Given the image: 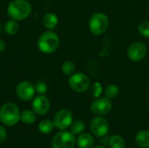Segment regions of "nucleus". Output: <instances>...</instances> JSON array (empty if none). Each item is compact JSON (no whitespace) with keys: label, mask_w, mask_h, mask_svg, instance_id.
<instances>
[{"label":"nucleus","mask_w":149,"mask_h":148,"mask_svg":"<svg viewBox=\"0 0 149 148\" xmlns=\"http://www.w3.org/2000/svg\"><path fill=\"white\" fill-rule=\"evenodd\" d=\"M147 46L141 42H136L131 44L127 50V56L133 61H140L143 59L147 54Z\"/></svg>","instance_id":"9d476101"},{"label":"nucleus","mask_w":149,"mask_h":148,"mask_svg":"<svg viewBox=\"0 0 149 148\" xmlns=\"http://www.w3.org/2000/svg\"><path fill=\"white\" fill-rule=\"evenodd\" d=\"M34 88H35V91L38 93H39V94H44V93H45L47 92V85H46V84L44 81H41V80L38 81L35 84Z\"/></svg>","instance_id":"393cba45"},{"label":"nucleus","mask_w":149,"mask_h":148,"mask_svg":"<svg viewBox=\"0 0 149 148\" xmlns=\"http://www.w3.org/2000/svg\"><path fill=\"white\" fill-rule=\"evenodd\" d=\"M59 38L53 31H45L38 38V47L44 53H52L59 46Z\"/></svg>","instance_id":"f03ea898"},{"label":"nucleus","mask_w":149,"mask_h":148,"mask_svg":"<svg viewBox=\"0 0 149 148\" xmlns=\"http://www.w3.org/2000/svg\"><path fill=\"white\" fill-rule=\"evenodd\" d=\"M140 34L145 38H149V21H144L140 24L138 27Z\"/></svg>","instance_id":"5701e85b"},{"label":"nucleus","mask_w":149,"mask_h":148,"mask_svg":"<svg viewBox=\"0 0 149 148\" xmlns=\"http://www.w3.org/2000/svg\"><path fill=\"white\" fill-rule=\"evenodd\" d=\"M54 123L51 120H43L41 121L39 124H38V131L42 133H50L53 131V128H54Z\"/></svg>","instance_id":"f3484780"},{"label":"nucleus","mask_w":149,"mask_h":148,"mask_svg":"<svg viewBox=\"0 0 149 148\" xmlns=\"http://www.w3.org/2000/svg\"><path fill=\"white\" fill-rule=\"evenodd\" d=\"M6 138H7V133H6L5 129L0 126V144L4 142Z\"/></svg>","instance_id":"a878e982"},{"label":"nucleus","mask_w":149,"mask_h":148,"mask_svg":"<svg viewBox=\"0 0 149 148\" xmlns=\"http://www.w3.org/2000/svg\"><path fill=\"white\" fill-rule=\"evenodd\" d=\"M93 148H105L104 147H101V146H98V147H94Z\"/></svg>","instance_id":"cd10ccee"},{"label":"nucleus","mask_w":149,"mask_h":148,"mask_svg":"<svg viewBox=\"0 0 149 148\" xmlns=\"http://www.w3.org/2000/svg\"><path fill=\"white\" fill-rule=\"evenodd\" d=\"M1 31H2V25H1V24H0V32H1Z\"/></svg>","instance_id":"c85d7f7f"},{"label":"nucleus","mask_w":149,"mask_h":148,"mask_svg":"<svg viewBox=\"0 0 149 148\" xmlns=\"http://www.w3.org/2000/svg\"><path fill=\"white\" fill-rule=\"evenodd\" d=\"M58 17L54 13H52V12L46 13L45 15L44 18H43V24H44V25L47 29H49V30L54 29L58 25Z\"/></svg>","instance_id":"4468645a"},{"label":"nucleus","mask_w":149,"mask_h":148,"mask_svg":"<svg viewBox=\"0 0 149 148\" xmlns=\"http://www.w3.org/2000/svg\"><path fill=\"white\" fill-rule=\"evenodd\" d=\"M85 129V124L82 120H76L71 125V132L73 134H79Z\"/></svg>","instance_id":"4be33fe9"},{"label":"nucleus","mask_w":149,"mask_h":148,"mask_svg":"<svg viewBox=\"0 0 149 148\" xmlns=\"http://www.w3.org/2000/svg\"><path fill=\"white\" fill-rule=\"evenodd\" d=\"M32 109L33 112L38 115L45 114L50 109V101L49 99L43 95H39L36 97L32 102Z\"/></svg>","instance_id":"f8f14e48"},{"label":"nucleus","mask_w":149,"mask_h":148,"mask_svg":"<svg viewBox=\"0 0 149 148\" xmlns=\"http://www.w3.org/2000/svg\"><path fill=\"white\" fill-rule=\"evenodd\" d=\"M62 72L65 76H71L75 71V64L72 61H65L63 63L62 67H61Z\"/></svg>","instance_id":"6ab92c4d"},{"label":"nucleus","mask_w":149,"mask_h":148,"mask_svg":"<svg viewBox=\"0 0 149 148\" xmlns=\"http://www.w3.org/2000/svg\"><path fill=\"white\" fill-rule=\"evenodd\" d=\"M135 141L138 144L139 147L142 148L149 147V132L146 130L140 131L136 137H135Z\"/></svg>","instance_id":"2eb2a0df"},{"label":"nucleus","mask_w":149,"mask_h":148,"mask_svg":"<svg viewBox=\"0 0 149 148\" xmlns=\"http://www.w3.org/2000/svg\"><path fill=\"white\" fill-rule=\"evenodd\" d=\"M69 85L76 92H85L89 89L91 81L84 73H75L70 77Z\"/></svg>","instance_id":"423d86ee"},{"label":"nucleus","mask_w":149,"mask_h":148,"mask_svg":"<svg viewBox=\"0 0 149 148\" xmlns=\"http://www.w3.org/2000/svg\"><path fill=\"white\" fill-rule=\"evenodd\" d=\"M112 110V102L108 98H98L91 106V111L93 113L102 116L107 114Z\"/></svg>","instance_id":"6e6552de"},{"label":"nucleus","mask_w":149,"mask_h":148,"mask_svg":"<svg viewBox=\"0 0 149 148\" xmlns=\"http://www.w3.org/2000/svg\"><path fill=\"white\" fill-rule=\"evenodd\" d=\"M19 30V25L16 22V20H10L8 22H6V24H4V31L8 34V35H15L17 33Z\"/></svg>","instance_id":"dca6fc26"},{"label":"nucleus","mask_w":149,"mask_h":148,"mask_svg":"<svg viewBox=\"0 0 149 148\" xmlns=\"http://www.w3.org/2000/svg\"><path fill=\"white\" fill-rule=\"evenodd\" d=\"M109 25L107 16L101 12L94 13L89 21V29L93 35L99 36L105 33Z\"/></svg>","instance_id":"20e7f679"},{"label":"nucleus","mask_w":149,"mask_h":148,"mask_svg":"<svg viewBox=\"0 0 149 148\" xmlns=\"http://www.w3.org/2000/svg\"><path fill=\"white\" fill-rule=\"evenodd\" d=\"M54 126L59 130H65L72 123V114L67 109L59 110L54 116Z\"/></svg>","instance_id":"0eeeda50"},{"label":"nucleus","mask_w":149,"mask_h":148,"mask_svg":"<svg viewBox=\"0 0 149 148\" xmlns=\"http://www.w3.org/2000/svg\"><path fill=\"white\" fill-rule=\"evenodd\" d=\"M5 47H6L5 43H4L2 39H0V52L3 51L5 50Z\"/></svg>","instance_id":"bb28decb"},{"label":"nucleus","mask_w":149,"mask_h":148,"mask_svg":"<svg viewBox=\"0 0 149 148\" xmlns=\"http://www.w3.org/2000/svg\"><path fill=\"white\" fill-rule=\"evenodd\" d=\"M20 120H22L23 123L24 124H32L34 123V121L36 120V115L35 113L30 110H25L24 111L21 115H20Z\"/></svg>","instance_id":"a211bd4d"},{"label":"nucleus","mask_w":149,"mask_h":148,"mask_svg":"<svg viewBox=\"0 0 149 148\" xmlns=\"http://www.w3.org/2000/svg\"><path fill=\"white\" fill-rule=\"evenodd\" d=\"M31 11V6L26 0H14L10 3L7 13L8 16L16 21L26 18Z\"/></svg>","instance_id":"f257e3e1"},{"label":"nucleus","mask_w":149,"mask_h":148,"mask_svg":"<svg viewBox=\"0 0 149 148\" xmlns=\"http://www.w3.org/2000/svg\"><path fill=\"white\" fill-rule=\"evenodd\" d=\"M17 94L19 99L24 101L31 100L35 93V88L31 83L28 81L20 82L17 86Z\"/></svg>","instance_id":"9b49d317"},{"label":"nucleus","mask_w":149,"mask_h":148,"mask_svg":"<svg viewBox=\"0 0 149 148\" xmlns=\"http://www.w3.org/2000/svg\"><path fill=\"white\" fill-rule=\"evenodd\" d=\"M20 120L18 107L13 103H6L0 109V120L6 126L16 125Z\"/></svg>","instance_id":"7ed1b4c3"},{"label":"nucleus","mask_w":149,"mask_h":148,"mask_svg":"<svg viewBox=\"0 0 149 148\" xmlns=\"http://www.w3.org/2000/svg\"><path fill=\"white\" fill-rule=\"evenodd\" d=\"M90 128L93 135L96 137H103L108 133L109 123L105 118L99 116L91 121Z\"/></svg>","instance_id":"1a4fd4ad"},{"label":"nucleus","mask_w":149,"mask_h":148,"mask_svg":"<svg viewBox=\"0 0 149 148\" xmlns=\"http://www.w3.org/2000/svg\"><path fill=\"white\" fill-rule=\"evenodd\" d=\"M102 92V86L99 82L94 83L91 86V95L94 98H99Z\"/></svg>","instance_id":"b1692460"},{"label":"nucleus","mask_w":149,"mask_h":148,"mask_svg":"<svg viewBox=\"0 0 149 148\" xmlns=\"http://www.w3.org/2000/svg\"><path fill=\"white\" fill-rule=\"evenodd\" d=\"M76 143L79 148H91L94 143V140L91 134L86 133L80 134L78 137Z\"/></svg>","instance_id":"ddd939ff"},{"label":"nucleus","mask_w":149,"mask_h":148,"mask_svg":"<svg viewBox=\"0 0 149 148\" xmlns=\"http://www.w3.org/2000/svg\"><path fill=\"white\" fill-rule=\"evenodd\" d=\"M75 137L72 132H60L52 139L53 148H73L75 146Z\"/></svg>","instance_id":"39448f33"},{"label":"nucleus","mask_w":149,"mask_h":148,"mask_svg":"<svg viewBox=\"0 0 149 148\" xmlns=\"http://www.w3.org/2000/svg\"><path fill=\"white\" fill-rule=\"evenodd\" d=\"M111 148H125V141L120 135H114L110 139L109 141Z\"/></svg>","instance_id":"aec40b11"},{"label":"nucleus","mask_w":149,"mask_h":148,"mask_svg":"<svg viewBox=\"0 0 149 148\" xmlns=\"http://www.w3.org/2000/svg\"><path fill=\"white\" fill-rule=\"evenodd\" d=\"M119 92H120V89L114 84H112V85H108L106 88V91H105V94H106L107 98H108V99H114V98H116L118 96Z\"/></svg>","instance_id":"412c9836"}]
</instances>
